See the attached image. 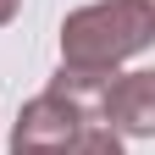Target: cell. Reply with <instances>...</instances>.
<instances>
[{"instance_id":"obj_1","label":"cell","mask_w":155,"mask_h":155,"mask_svg":"<svg viewBox=\"0 0 155 155\" xmlns=\"http://www.w3.org/2000/svg\"><path fill=\"white\" fill-rule=\"evenodd\" d=\"M155 45V0H100L61 22V67L111 78L127 55Z\"/></svg>"},{"instance_id":"obj_2","label":"cell","mask_w":155,"mask_h":155,"mask_svg":"<svg viewBox=\"0 0 155 155\" xmlns=\"http://www.w3.org/2000/svg\"><path fill=\"white\" fill-rule=\"evenodd\" d=\"M83 122H100V116L89 105L67 100V94L45 89V94H33L22 105V116H17V127H11V144H22V150H61Z\"/></svg>"},{"instance_id":"obj_3","label":"cell","mask_w":155,"mask_h":155,"mask_svg":"<svg viewBox=\"0 0 155 155\" xmlns=\"http://www.w3.org/2000/svg\"><path fill=\"white\" fill-rule=\"evenodd\" d=\"M100 122L127 139H150L155 133V72H122L111 78L100 94Z\"/></svg>"},{"instance_id":"obj_4","label":"cell","mask_w":155,"mask_h":155,"mask_svg":"<svg viewBox=\"0 0 155 155\" xmlns=\"http://www.w3.org/2000/svg\"><path fill=\"white\" fill-rule=\"evenodd\" d=\"M61 155H122V133H111L105 122H83L61 144Z\"/></svg>"},{"instance_id":"obj_5","label":"cell","mask_w":155,"mask_h":155,"mask_svg":"<svg viewBox=\"0 0 155 155\" xmlns=\"http://www.w3.org/2000/svg\"><path fill=\"white\" fill-rule=\"evenodd\" d=\"M17 11H22V0H0V28H6V22H11Z\"/></svg>"},{"instance_id":"obj_6","label":"cell","mask_w":155,"mask_h":155,"mask_svg":"<svg viewBox=\"0 0 155 155\" xmlns=\"http://www.w3.org/2000/svg\"><path fill=\"white\" fill-rule=\"evenodd\" d=\"M11 155H61V150H22V144H11Z\"/></svg>"}]
</instances>
